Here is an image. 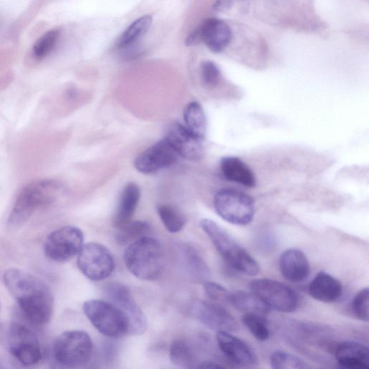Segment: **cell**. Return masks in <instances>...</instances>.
<instances>
[{
  "mask_svg": "<svg viewBox=\"0 0 369 369\" xmlns=\"http://www.w3.org/2000/svg\"><path fill=\"white\" fill-rule=\"evenodd\" d=\"M201 227L221 257L238 272L255 276L260 272L256 261L215 221L203 218Z\"/></svg>",
  "mask_w": 369,
  "mask_h": 369,
  "instance_id": "obj_3",
  "label": "cell"
},
{
  "mask_svg": "<svg viewBox=\"0 0 369 369\" xmlns=\"http://www.w3.org/2000/svg\"><path fill=\"white\" fill-rule=\"evenodd\" d=\"M128 271L137 278L155 280L164 268V251L161 243L149 236L128 246L124 254Z\"/></svg>",
  "mask_w": 369,
  "mask_h": 369,
  "instance_id": "obj_2",
  "label": "cell"
},
{
  "mask_svg": "<svg viewBox=\"0 0 369 369\" xmlns=\"http://www.w3.org/2000/svg\"><path fill=\"white\" fill-rule=\"evenodd\" d=\"M368 288H365L355 295L353 302V309L355 315L364 322L368 321Z\"/></svg>",
  "mask_w": 369,
  "mask_h": 369,
  "instance_id": "obj_34",
  "label": "cell"
},
{
  "mask_svg": "<svg viewBox=\"0 0 369 369\" xmlns=\"http://www.w3.org/2000/svg\"><path fill=\"white\" fill-rule=\"evenodd\" d=\"M78 267L89 279L101 281L113 273L115 262L111 252L105 246L91 243L83 246L79 254Z\"/></svg>",
  "mask_w": 369,
  "mask_h": 369,
  "instance_id": "obj_10",
  "label": "cell"
},
{
  "mask_svg": "<svg viewBox=\"0 0 369 369\" xmlns=\"http://www.w3.org/2000/svg\"><path fill=\"white\" fill-rule=\"evenodd\" d=\"M198 368H224V366L221 365L218 363H216L213 362H204L198 365Z\"/></svg>",
  "mask_w": 369,
  "mask_h": 369,
  "instance_id": "obj_37",
  "label": "cell"
},
{
  "mask_svg": "<svg viewBox=\"0 0 369 369\" xmlns=\"http://www.w3.org/2000/svg\"><path fill=\"white\" fill-rule=\"evenodd\" d=\"M309 293L315 300L333 303L342 296L343 286L341 283L325 272H320L309 285Z\"/></svg>",
  "mask_w": 369,
  "mask_h": 369,
  "instance_id": "obj_20",
  "label": "cell"
},
{
  "mask_svg": "<svg viewBox=\"0 0 369 369\" xmlns=\"http://www.w3.org/2000/svg\"><path fill=\"white\" fill-rule=\"evenodd\" d=\"M84 243V235L78 228L66 226L47 238L44 251L53 261L63 263L76 257L81 252Z\"/></svg>",
  "mask_w": 369,
  "mask_h": 369,
  "instance_id": "obj_9",
  "label": "cell"
},
{
  "mask_svg": "<svg viewBox=\"0 0 369 369\" xmlns=\"http://www.w3.org/2000/svg\"><path fill=\"white\" fill-rule=\"evenodd\" d=\"M271 365L274 369H303L308 368L307 363L300 357L291 353L278 350L270 358Z\"/></svg>",
  "mask_w": 369,
  "mask_h": 369,
  "instance_id": "obj_32",
  "label": "cell"
},
{
  "mask_svg": "<svg viewBox=\"0 0 369 369\" xmlns=\"http://www.w3.org/2000/svg\"><path fill=\"white\" fill-rule=\"evenodd\" d=\"M201 41L213 52L223 51L230 44L232 39L231 28L223 21L210 19L198 27Z\"/></svg>",
  "mask_w": 369,
  "mask_h": 369,
  "instance_id": "obj_18",
  "label": "cell"
},
{
  "mask_svg": "<svg viewBox=\"0 0 369 369\" xmlns=\"http://www.w3.org/2000/svg\"><path fill=\"white\" fill-rule=\"evenodd\" d=\"M220 167L227 180L249 188L256 186L253 173L241 159L236 157L224 158L221 161Z\"/></svg>",
  "mask_w": 369,
  "mask_h": 369,
  "instance_id": "obj_22",
  "label": "cell"
},
{
  "mask_svg": "<svg viewBox=\"0 0 369 369\" xmlns=\"http://www.w3.org/2000/svg\"><path fill=\"white\" fill-rule=\"evenodd\" d=\"M194 317L207 328L218 332L233 333L239 329L236 318L215 303L196 301L192 306Z\"/></svg>",
  "mask_w": 369,
  "mask_h": 369,
  "instance_id": "obj_14",
  "label": "cell"
},
{
  "mask_svg": "<svg viewBox=\"0 0 369 369\" xmlns=\"http://www.w3.org/2000/svg\"><path fill=\"white\" fill-rule=\"evenodd\" d=\"M243 322L251 334L259 341H266L270 338V330L265 316L258 314H244Z\"/></svg>",
  "mask_w": 369,
  "mask_h": 369,
  "instance_id": "obj_31",
  "label": "cell"
},
{
  "mask_svg": "<svg viewBox=\"0 0 369 369\" xmlns=\"http://www.w3.org/2000/svg\"><path fill=\"white\" fill-rule=\"evenodd\" d=\"M140 197L141 191L137 184L129 183L124 187L113 216V227L119 229L131 221Z\"/></svg>",
  "mask_w": 369,
  "mask_h": 369,
  "instance_id": "obj_21",
  "label": "cell"
},
{
  "mask_svg": "<svg viewBox=\"0 0 369 369\" xmlns=\"http://www.w3.org/2000/svg\"><path fill=\"white\" fill-rule=\"evenodd\" d=\"M158 213L163 226L171 233L181 232L186 225V218L181 212L170 205L158 206Z\"/></svg>",
  "mask_w": 369,
  "mask_h": 369,
  "instance_id": "obj_29",
  "label": "cell"
},
{
  "mask_svg": "<svg viewBox=\"0 0 369 369\" xmlns=\"http://www.w3.org/2000/svg\"><path fill=\"white\" fill-rule=\"evenodd\" d=\"M61 189L59 183L54 180L44 179L29 183L16 201L9 217V226L18 228L24 226L37 209L51 203Z\"/></svg>",
  "mask_w": 369,
  "mask_h": 369,
  "instance_id": "obj_4",
  "label": "cell"
},
{
  "mask_svg": "<svg viewBox=\"0 0 369 369\" xmlns=\"http://www.w3.org/2000/svg\"><path fill=\"white\" fill-rule=\"evenodd\" d=\"M234 3V0H216L213 9L216 12H224L230 9Z\"/></svg>",
  "mask_w": 369,
  "mask_h": 369,
  "instance_id": "obj_36",
  "label": "cell"
},
{
  "mask_svg": "<svg viewBox=\"0 0 369 369\" xmlns=\"http://www.w3.org/2000/svg\"><path fill=\"white\" fill-rule=\"evenodd\" d=\"M171 361L183 368H196V358L191 344L185 340H175L170 350Z\"/></svg>",
  "mask_w": 369,
  "mask_h": 369,
  "instance_id": "obj_28",
  "label": "cell"
},
{
  "mask_svg": "<svg viewBox=\"0 0 369 369\" xmlns=\"http://www.w3.org/2000/svg\"><path fill=\"white\" fill-rule=\"evenodd\" d=\"M61 36V31L55 29L45 33L33 47L34 56L39 60L47 57L55 49Z\"/></svg>",
  "mask_w": 369,
  "mask_h": 369,
  "instance_id": "obj_30",
  "label": "cell"
},
{
  "mask_svg": "<svg viewBox=\"0 0 369 369\" xmlns=\"http://www.w3.org/2000/svg\"><path fill=\"white\" fill-rule=\"evenodd\" d=\"M182 259L191 276L196 280L203 283L210 277V270L198 253L191 247L182 249Z\"/></svg>",
  "mask_w": 369,
  "mask_h": 369,
  "instance_id": "obj_26",
  "label": "cell"
},
{
  "mask_svg": "<svg viewBox=\"0 0 369 369\" xmlns=\"http://www.w3.org/2000/svg\"><path fill=\"white\" fill-rule=\"evenodd\" d=\"M106 290L110 302L118 308L127 318L129 324L128 335L143 334L147 328L146 319L130 289L123 284L113 283L108 284Z\"/></svg>",
  "mask_w": 369,
  "mask_h": 369,
  "instance_id": "obj_11",
  "label": "cell"
},
{
  "mask_svg": "<svg viewBox=\"0 0 369 369\" xmlns=\"http://www.w3.org/2000/svg\"><path fill=\"white\" fill-rule=\"evenodd\" d=\"M153 19L150 16H144L133 22L119 38L117 47L123 49L136 44L150 30Z\"/></svg>",
  "mask_w": 369,
  "mask_h": 369,
  "instance_id": "obj_27",
  "label": "cell"
},
{
  "mask_svg": "<svg viewBox=\"0 0 369 369\" xmlns=\"http://www.w3.org/2000/svg\"><path fill=\"white\" fill-rule=\"evenodd\" d=\"M338 363L348 369H368V348L355 341H345L340 343L335 350Z\"/></svg>",
  "mask_w": 369,
  "mask_h": 369,
  "instance_id": "obj_19",
  "label": "cell"
},
{
  "mask_svg": "<svg viewBox=\"0 0 369 369\" xmlns=\"http://www.w3.org/2000/svg\"><path fill=\"white\" fill-rule=\"evenodd\" d=\"M203 288L206 296L213 303H228L231 290L226 287L210 281L203 283Z\"/></svg>",
  "mask_w": 369,
  "mask_h": 369,
  "instance_id": "obj_33",
  "label": "cell"
},
{
  "mask_svg": "<svg viewBox=\"0 0 369 369\" xmlns=\"http://www.w3.org/2000/svg\"><path fill=\"white\" fill-rule=\"evenodd\" d=\"M279 267L284 278L292 283L303 282L310 273V266L306 255L296 248L288 249L281 254Z\"/></svg>",
  "mask_w": 369,
  "mask_h": 369,
  "instance_id": "obj_17",
  "label": "cell"
},
{
  "mask_svg": "<svg viewBox=\"0 0 369 369\" xmlns=\"http://www.w3.org/2000/svg\"><path fill=\"white\" fill-rule=\"evenodd\" d=\"M178 155L164 138L146 149L135 160V168L143 174H152L174 165Z\"/></svg>",
  "mask_w": 369,
  "mask_h": 369,
  "instance_id": "obj_13",
  "label": "cell"
},
{
  "mask_svg": "<svg viewBox=\"0 0 369 369\" xmlns=\"http://www.w3.org/2000/svg\"><path fill=\"white\" fill-rule=\"evenodd\" d=\"M228 303L244 314H258L266 317L271 311V309L253 293L231 290Z\"/></svg>",
  "mask_w": 369,
  "mask_h": 369,
  "instance_id": "obj_23",
  "label": "cell"
},
{
  "mask_svg": "<svg viewBox=\"0 0 369 369\" xmlns=\"http://www.w3.org/2000/svg\"><path fill=\"white\" fill-rule=\"evenodd\" d=\"M216 341L221 352L233 363L243 366L251 365L256 363L257 357L253 350L231 333L218 332Z\"/></svg>",
  "mask_w": 369,
  "mask_h": 369,
  "instance_id": "obj_16",
  "label": "cell"
},
{
  "mask_svg": "<svg viewBox=\"0 0 369 369\" xmlns=\"http://www.w3.org/2000/svg\"><path fill=\"white\" fill-rule=\"evenodd\" d=\"M184 121L186 127L197 137L204 139L207 131V121L201 105L191 102L185 108Z\"/></svg>",
  "mask_w": 369,
  "mask_h": 369,
  "instance_id": "obj_24",
  "label": "cell"
},
{
  "mask_svg": "<svg viewBox=\"0 0 369 369\" xmlns=\"http://www.w3.org/2000/svg\"><path fill=\"white\" fill-rule=\"evenodd\" d=\"M116 241L120 246H129L134 242L149 236L151 226L144 221H129L128 223L118 229Z\"/></svg>",
  "mask_w": 369,
  "mask_h": 369,
  "instance_id": "obj_25",
  "label": "cell"
},
{
  "mask_svg": "<svg viewBox=\"0 0 369 369\" xmlns=\"http://www.w3.org/2000/svg\"><path fill=\"white\" fill-rule=\"evenodd\" d=\"M201 71L202 80L207 86L213 88L217 86L221 79V71L214 62L203 61L201 66Z\"/></svg>",
  "mask_w": 369,
  "mask_h": 369,
  "instance_id": "obj_35",
  "label": "cell"
},
{
  "mask_svg": "<svg viewBox=\"0 0 369 369\" xmlns=\"http://www.w3.org/2000/svg\"><path fill=\"white\" fill-rule=\"evenodd\" d=\"M84 311L93 325L105 336L116 338L129 333L127 318L111 302L87 301L84 305Z\"/></svg>",
  "mask_w": 369,
  "mask_h": 369,
  "instance_id": "obj_6",
  "label": "cell"
},
{
  "mask_svg": "<svg viewBox=\"0 0 369 369\" xmlns=\"http://www.w3.org/2000/svg\"><path fill=\"white\" fill-rule=\"evenodd\" d=\"M213 206L221 218L235 226L250 224L255 214L253 199L250 196L232 189L218 191L214 196Z\"/></svg>",
  "mask_w": 369,
  "mask_h": 369,
  "instance_id": "obj_7",
  "label": "cell"
},
{
  "mask_svg": "<svg viewBox=\"0 0 369 369\" xmlns=\"http://www.w3.org/2000/svg\"><path fill=\"white\" fill-rule=\"evenodd\" d=\"M53 351L54 359L60 366L78 368L91 360L93 353V343L85 331H66L57 338Z\"/></svg>",
  "mask_w": 369,
  "mask_h": 369,
  "instance_id": "obj_5",
  "label": "cell"
},
{
  "mask_svg": "<svg viewBox=\"0 0 369 369\" xmlns=\"http://www.w3.org/2000/svg\"><path fill=\"white\" fill-rule=\"evenodd\" d=\"M10 348L12 355L24 365H34L42 358L41 344L37 336L24 324L12 325L10 330Z\"/></svg>",
  "mask_w": 369,
  "mask_h": 369,
  "instance_id": "obj_12",
  "label": "cell"
},
{
  "mask_svg": "<svg viewBox=\"0 0 369 369\" xmlns=\"http://www.w3.org/2000/svg\"><path fill=\"white\" fill-rule=\"evenodd\" d=\"M4 282L25 318L34 325H44L51 319L54 299L47 285L33 275L11 268L4 274Z\"/></svg>",
  "mask_w": 369,
  "mask_h": 369,
  "instance_id": "obj_1",
  "label": "cell"
},
{
  "mask_svg": "<svg viewBox=\"0 0 369 369\" xmlns=\"http://www.w3.org/2000/svg\"><path fill=\"white\" fill-rule=\"evenodd\" d=\"M251 291L271 310L290 313L296 311L299 298L296 292L281 282L260 278L252 281Z\"/></svg>",
  "mask_w": 369,
  "mask_h": 369,
  "instance_id": "obj_8",
  "label": "cell"
},
{
  "mask_svg": "<svg viewBox=\"0 0 369 369\" xmlns=\"http://www.w3.org/2000/svg\"><path fill=\"white\" fill-rule=\"evenodd\" d=\"M165 138L178 156L191 161H199L203 158V140L193 134L185 126L173 124Z\"/></svg>",
  "mask_w": 369,
  "mask_h": 369,
  "instance_id": "obj_15",
  "label": "cell"
}]
</instances>
